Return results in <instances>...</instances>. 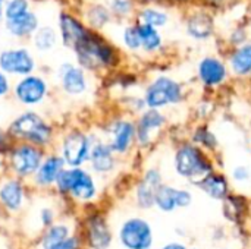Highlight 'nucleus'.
Wrapping results in <instances>:
<instances>
[{
    "mask_svg": "<svg viewBox=\"0 0 251 249\" xmlns=\"http://www.w3.org/2000/svg\"><path fill=\"white\" fill-rule=\"evenodd\" d=\"M9 134L13 138L24 141L25 144H31L41 148L50 144L53 129L38 113L25 112L15 117V120L10 123Z\"/></svg>",
    "mask_w": 251,
    "mask_h": 249,
    "instance_id": "obj_1",
    "label": "nucleus"
},
{
    "mask_svg": "<svg viewBox=\"0 0 251 249\" xmlns=\"http://www.w3.org/2000/svg\"><path fill=\"white\" fill-rule=\"evenodd\" d=\"M54 186L60 194L71 195L75 201L79 203H88L97 195L96 179L81 167H65L59 175Z\"/></svg>",
    "mask_w": 251,
    "mask_h": 249,
    "instance_id": "obj_2",
    "label": "nucleus"
},
{
    "mask_svg": "<svg viewBox=\"0 0 251 249\" xmlns=\"http://www.w3.org/2000/svg\"><path fill=\"white\" fill-rule=\"evenodd\" d=\"M175 169L178 175L187 179H204L212 167L203 153L194 145H184L175 156Z\"/></svg>",
    "mask_w": 251,
    "mask_h": 249,
    "instance_id": "obj_3",
    "label": "nucleus"
},
{
    "mask_svg": "<svg viewBox=\"0 0 251 249\" xmlns=\"http://www.w3.org/2000/svg\"><path fill=\"white\" fill-rule=\"evenodd\" d=\"M75 50L78 53L79 63L88 69L109 66L113 63L115 59L112 48L90 32L78 43Z\"/></svg>",
    "mask_w": 251,
    "mask_h": 249,
    "instance_id": "obj_4",
    "label": "nucleus"
},
{
    "mask_svg": "<svg viewBox=\"0 0 251 249\" xmlns=\"http://www.w3.org/2000/svg\"><path fill=\"white\" fill-rule=\"evenodd\" d=\"M44 160L41 148L31 144H19L13 147L9 153V166L10 170L18 178L34 176Z\"/></svg>",
    "mask_w": 251,
    "mask_h": 249,
    "instance_id": "obj_5",
    "label": "nucleus"
},
{
    "mask_svg": "<svg viewBox=\"0 0 251 249\" xmlns=\"http://www.w3.org/2000/svg\"><path fill=\"white\" fill-rule=\"evenodd\" d=\"M93 142L91 138L81 131H71L62 141L60 157L71 169L81 167L90 160Z\"/></svg>",
    "mask_w": 251,
    "mask_h": 249,
    "instance_id": "obj_6",
    "label": "nucleus"
},
{
    "mask_svg": "<svg viewBox=\"0 0 251 249\" xmlns=\"http://www.w3.org/2000/svg\"><path fill=\"white\" fill-rule=\"evenodd\" d=\"M119 241L125 249H150L153 232L149 222L140 217L125 220L119 229Z\"/></svg>",
    "mask_w": 251,
    "mask_h": 249,
    "instance_id": "obj_7",
    "label": "nucleus"
},
{
    "mask_svg": "<svg viewBox=\"0 0 251 249\" xmlns=\"http://www.w3.org/2000/svg\"><path fill=\"white\" fill-rule=\"evenodd\" d=\"M182 98V91L178 82L172 81L171 78H157L146 91L144 103L153 109L157 110L166 104L178 103Z\"/></svg>",
    "mask_w": 251,
    "mask_h": 249,
    "instance_id": "obj_8",
    "label": "nucleus"
},
{
    "mask_svg": "<svg viewBox=\"0 0 251 249\" xmlns=\"http://www.w3.org/2000/svg\"><path fill=\"white\" fill-rule=\"evenodd\" d=\"M35 68V60L26 48H12L0 53V69L3 73L28 76Z\"/></svg>",
    "mask_w": 251,
    "mask_h": 249,
    "instance_id": "obj_9",
    "label": "nucleus"
},
{
    "mask_svg": "<svg viewBox=\"0 0 251 249\" xmlns=\"http://www.w3.org/2000/svg\"><path fill=\"white\" fill-rule=\"evenodd\" d=\"M47 82L37 75H28L15 85V97L24 106H37L47 95Z\"/></svg>",
    "mask_w": 251,
    "mask_h": 249,
    "instance_id": "obj_10",
    "label": "nucleus"
},
{
    "mask_svg": "<svg viewBox=\"0 0 251 249\" xmlns=\"http://www.w3.org/2000/svg\"><path fill=\"white\" fill-rule=\"evenodd\" d=\"M107 134V145L112 148V151L116 154H125L135 139V126L129 120H116L110 125Z\"/></svg>",
    "mask_w": 251,
    "mask_h": 249,
    "instance_id": "obj_11",
    "label": "nucleus"
},
{
    "mask_svg": "<svg viewBox=\"0 0 251 249\" xmlns=\"http://www.w3.org/2000/svg\"><path fill=\"white\" fill-rule=\"evenodd\" d=\"M85 239L91 249H107L112 244V233L107 222L100 216H91L85 225Z\"/></svg>",
    "mask_w": 251,
    "mask_h": 249,
    "instance_id": "obj_12",
    "label": "nucleus"
},
{
    "mask_svg": "<svg viewBox=\"0 0 251 249\" xmlns=\"http://www.w3.org/2000/svg\"><path fill=\"white\" fill-rule=\"evenodd\" d=\"M191 201H193V197L188 191L162 185L156 194L154 205H157L162 211L169 213L178 207H188Z\"/></svg>",
    "mask_w": 251,
    "mask_h": 249,
    "instance_id": "obj_13",
    "label": "nucleus"
},
{
    "mask_svg": "<svg viewBox=\"0 0 251 249\" xmlns=\"http://www.w3.org/2000/svg\"><path fill=\"white\" fill-rule=\"evenodd\" d=\"M59 78H60V85L68 95H74V97L82 95L88 88L85 73L78 66L63 65L59 70Z\"/></svg>",
    "mask_w": 251,
    "mask_h": 249,
    "instance_id": "obj_14",
    "label": "nucleus"
},
{
    "mask_svg": "<svg viewBox=\"0 0 251 249\" xmlns=\"http://www.w3.org/2000/svg\"><path fill=\"white\" fill-rule=\"evenodd\" d=\"M162 186V176L156 169H150L143 181L140 182V185L137 186V203L141 208H150L154 205V200H156V194L159 191V188Z\"/></svg>",
    "mask_w": 251,
    "mask_h": 249,
    "instance_id": "obj_15",
    "label": "nucleus"
},
{
    "mask_svg": "<svg viewBox=\"0 0 251 249\" xmlns=\"http://www.w3.org/2000/svg\"><path fill=\"white\" fill-rule=\"evenodd\" d=\"M65 166L66 164L59 154H51V156L46 157L43 160L41 166L38 167L37 173L32 176L35 185L41 186V188H49V186L54 185L59 175L65 169Z\"/></svg>",
    "mask_w": 251,
    "mask_h": 249,
    "instance_id": "obj_16",
    "label": "nucleus"
},
{
    "mask_svg": "<svg viewBox=\"0 0 251 249\" xmlns=\"http://www.w3.org/2000/svg\"><path fill=\"white\" fill-rule=\"evenodd\" d=\"M88 161L91 163V170H94L99 175L110 173L115 169V164H116L115 153L103 141L93 142V148H91V154H90Z\"/></svg>",
    "mask_w": 251,
    "mask_h": 249,
    "instance_id": "obj_17",
    "label": "nucleus"
},
{
    "mask_svg": "<svg viewBox=\"0 0 251 249\" xmlns=\"http://www.w3.org/2000/svg\"><path fill=\"white\" fill-rule=\"evenodd\" d=\"M25 200V191L18 179H7L0 185V204L10 213L18 211Z\"/></svg>",
    "mask_w": 251,
    "mask_h": 249,
    "instance_id": "obj_18",
    "label": "nucleus"
},
{
    "mask_svg": "<svg viewBox=\"0 0 251 249\" xmlns=\"http://www.w3.org/2000/svg\"><path fill=\"white\" fill-rule=\"evenodd\" d=\"M165 123V117L157 110H147L143 113V116L138 120V125L135 128V138L141 145H147L151 139V134L162 128Z\"/></svg>",
    "mask_w": 251,
    "mask_h": 249,
    "instance_id": "obj_19",
    "label": "nucleus"
},
{
    "mask_svg": "<svg viewBox=\"0 0 251 249\" xmlns=\"http://www.w3.org/2000/svg\"><path fill=\"white\" fill-rule=\"evenodd\" d=\"M60 29H62V38L63 43L69 47H76L78 43L88 34V31L82 26L81 22H78L75 18L69 15H62L60 19Z\"/></svg>",
    "mask_w": 251,
    "mask_h": 249,
    "instance_id": "obj_20",
    "label": "nucleus"
},
{
    "mask_svg": "<svg viewBox=\"0 0 251 249\" xmlns=\"http://www.w3.org/2000/svg\"><path fill=\"white\" fill-rule=\"evenodd\" d=\"M199 72H200L201 81L207 85L221 84L226 75V69L222 65V62H219L218 59H212V57H207L200 63Z\"/></svg>",
    "mask_w": 251,
    "mask_h": 249,
    "instance_id": "obj_21",
    "label": "nucleus"
},
{
    "mask_svg": "<svg viewBox=\"0 0 251 249\" xmlns=\"http://www.w3.org/2000/svg\"><path fill=\"white\" fill-rule=\"evenodd\" d=\"M71 236V229L65 223H54L46 229L41 236L40 247L41 249H54Z\"/></svg>",
    "mask_w": 251,
    "mask_h": 249,
    "instance_id": "obj_22",
    "label": "nucleus"
},
{
    "mask_svg": "<svg viewBox=\"0 0 251 249\" xmlns=\"http://www.w3.org/2000/svg\"><path fill=\"white\" fill-rule=\"evenodd\" d=\"M199 186L215 200H225L228 195V182L221 175H207L199 182Z\"/></svg>",
    "mask_w": 251,
    "mask_h": 249,
    "instance_id": "obj_23",
    "label": "nucleus"
},
{
    "mask_svg": "<svg viewBox=\"0 0 251 249\" xmlns=\"http://www.w3.org/2000/svg\"><path fill=\"white\" fill-rule=\"evenodd\" d=\"M7 29L18 37H24V35H29L37 29V16L32 12H26L25 15L15 18V19H9L7 22Z\"/></svg>",
    "mask_w": 251,
    "mask_h": 249,
    "instance_id": "obj_24",
    "label": "nucleus"
},
{
    "mask_svg": "<svg viewBox=\"0 0 251 249\" xmlns=\"http://www.w3.org/2000/svg\"><path fill=\"white\" fill-rule=\"evenodd\" d=\"M212 28H213L212 19L207 15H204V13L194 15L190 19V22H188V31L196 38H206V37H209L210 32H212Z\"/></svg>",
    "mask_w": 251,
    "mask_h": 249,
    "instance_id": "obj_25",
    "label": "nucleus"
},
{
    "mask_svg": "<svg viewBox=\"0 0 251 249\" xmlns=\"http://www.w3.org/2000/svg\"><path fill=\"white\" fill-rule=\"evenodd\" d=\"M232 69L240 75L251 72V45H244L235 51L232 56Z\"/></svg>",
    "mask_w": 251,
    "mask_h": 249,
    "instance_id": "obj_26",
    "label": "nucleus"
},
{
    "mask_svg": "<svg viewBox=\"0 0 251 249\" xmlns=\"http://www.w3.org/2000/svg\"><path fill=\"white\" fill-rule=\"evenodd\" d=\"M138 29V34H140V40H141V45L146 48V50H156L159 45H160V35L159 32L150 26V25H140L137 26Z\"/></svg>",
    "mask_w": 251,
    "mask_h": 249,
    "instance_id": "obj_27",
    "label": "nucleus"
},
{
    "mask_svg": "<svg viewBox=\"0 0 251 249\" xmlns=\"http://www.w3.org/2000/svg\"><path fill=\"white\" fill-rule=\"evenodd\" d=\"M56 43V34L50 26H44L35 31L34 34V44L38 50H50Z\"/></svg>",
    "mask_w": 251,
    "mask_h": 249,
    "instance_id": "obj_28",
    "label": "nucleus"
},
{
    "mask_svg": "<svg viewBox=\"0 0 251 249\" xmlns=\"http://www.w3.org/2000/svg\"><path fill=\"white\" fill-rule=\"evenodd\" d=\"M141 21L144 25H150V26H160L166 22L168 16L159 10H153V9H146L143 13H141Z\"/></svg>",
    "mask_w": 251,
    "mask_h": 249,
    "instance_id": "obj_29",
    "label": "nucleus"
},
{
    "mask_svg": "<svg viewBox=\"0 0 251 249\" xmlns=\"http://www.w3.org/2000/svg\"><path fill=\"white\" fill-rule=\"evenodd\" d=\"M28 10V1L26 0H10L6 6V18L9 19H15L19 18L22 15H25Z\"/></svg>",
    "mask_w": 251,
    "mask_h": 249,
    "instance_id": "obj_30",
    "label": "nucleus"
},
{
    "mask_svg": "<svg viewBox=\"0 0 251 249\" xmlns=\"http://www.w3.org/2000/svg\"><path fill=\"white\" fill-rule=\"evenodd\" d=\"M124 40H125V44L129 47V48H138L141 47V40H140V34H138V29L135 26H131V28H126V31L124 32Z\"/></svg>",
    "mask_w": 251,
    "mask_h": 249,
    "instance_id": "obj_31",
    "label": "nucleus"
},
{
    "mask_svg": "<svg viewBox=\"0 0 251 249\" xmlns=\"http://www.w3.org/2000/svg\"><path fill=\"white\" fill-rule=\"evenodd\" d=\"M196 139H197L199 142H201L203 145H206V147H215V145H216V138H215V135H213L212 132H209L207 129L199 131Z\"/></svg>",
    "mask_w": 251,
    "mask_h": 249,
    "instance_id": "obj_32",
    "label": "nucleus"
},
{
    "mask_svg": "<svg viewBox=\"0 0 251 249\" xmlns=\"http://www.w3.org/2000/svg\"><path fill=\"white\" fill-rule=\"evenodd\" d=\"M40 222L46 229L54 225V211L51 208H43L40 211Z\"/></svg>",
    "mask_w": 251,
    "mask_h": 249,
    "instance_id": "obj_33",
    "label": "nucleus"
},
{
    "mask_svg": "<svg viewBox=\"0 0 251 249\" xmlns=\"http://www.w3.org/2000/svg\"><path fill=\"white\" fill-rule=\"evenodd\" d=\"M79 248V239L76 236H69L65 242L57 245L54 249H78Z\"/></svg>",
    "mask_w": 251,
    "mask_h": 249,
    "instance_id": "obj_34",
    "label": "nucleus"
},
{
    "mask_svg": "<svg viewBox=\"0 0 251 249\" xmlns=\"http://www.w3.org/2000/svg\"><path fill=\"white\" fill-rule=\"evenodd\" d=\"M91 13H93V18H94V16L97 18V19L94 21L96 25H101V23H104V22L107 21V12H106L103 7H94Z\"/></svg>",
    "mask_w": 251,
    "mask_h": 249,
    "instance_id": "obj_35",
    "label": "nucleus"
},
{
    "mask_svg": "<svg viewBox=\"0 0 251 249\" xmlns=\"http://www.w3.org/2000/svg\"><path fill=\"white\" fill-rule=\"evenodd\" d=\"M113 9H115V12L124 15V13L129 12V9H131L129 7V1L128 0H115L113 1Z\"/></svg>",
    "mask_w": 251,
    "mask_h": 249,
    "instance_id": "obj_36",
    "label": "nucleus"
},
{
    "mask_svg": "<svg viewBox=\"0 0 251 249\" xmlns=\"http://www.w3.org/2000/svg\"><path fill=\"white\" fill-rule=\"evenodd\" d=\"M234 178H235L237 181H247V179L250 178V172H249L247 167L240 166V167H237V169L234 170Z\"/></svg>",
    "mask_w": 251,
    "mask_h": 249,
    "instance_id": "obj_37",
    "label": "nucleus"
},
{
    "mask_svg": "<svg viewBox=\"0 0 251 249\" xmlns=\"http://www.w3.org/2000/svg\"><path fill=\"white\" fill-rule=\"evenodd\" d=\"M9 90H10L9 79H7V76L3 72H0V97L6 95L9 92Z\"/></svg>",
    "mask_w": 251,
    "mask_h": 249,
    "instance_id": "obj_38",
    "label": "nucleus"
},
{
    "mask_svg": "<svg viewBox=\"0 0 251 249\" xmlns=\"http://www.w3.org/2000/svg\"><path fill=\"white\" fill-rule=\"evenodd\" d=\"M162 249H187L184 245H181V244H168V245H165Z\"/></svg>",
    "mask_w": 251,
    "mask_h": 249,
    "instance_id": "obj_39",
    "label": "nucleus"
},
{
    "mask_svg": "<svg viewBox=\"0 0 251 249\" xmlns=\"http://www.w3.org/2000/svg\"><path fill=\"white\" fill-rule=\"evenodd\" d=\"M3 1L4 0H0V18H1V13H3Z\"/></svg>",
    "mask_w": 251,
    "mask_h": 249,
    "instance_id": "obj_40",
    "label": "nucleus"
},
{
    "mask_svg": "<svg viewBox=\"0 0 251 249\" xmlns=\"http://www.w3.org/2000/svg\"><path fill=\"white\" fill-rule=\"evenodd\" d=\"M0 169H1V157H0Z\"/></svg>",
    "mask_w": 251,
    "mask_h": 249,
    "instance_id": "obj_41",
    "label": "nucleus"
}]
</instances>
